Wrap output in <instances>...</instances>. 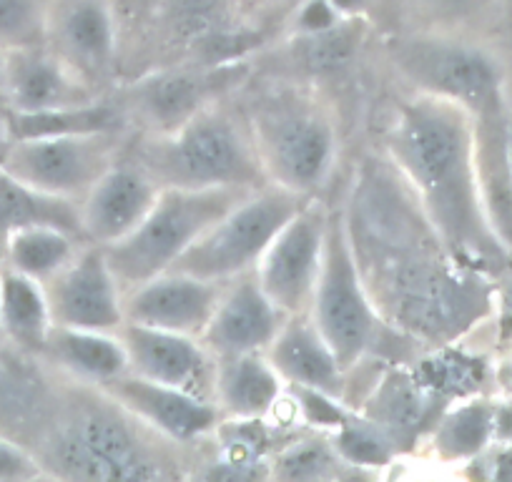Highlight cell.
Here are the masks:
<instances>
[{"mask_svg": "<svg viewBox=\"0 0 512 482\" xmlns=\"http://www.w3.org/2000/svg\"><path fill=\"white\" fill-rule=\"evenodd\" d=\"M507 151H510V166H512V98L507 93Z\"/></svg>", "mask_w": 512, "mask_h": 482, "instance_id": "43", "label": "cell"}, {"mask_svg": "<svg viewBox=\"0 0 512 482\" xmlns=\"http://www.w3.org/2000/svg\"><path fill=\"white\" fill-rule=\"evenodd\" d=\"M53 327L118 332L123 324V292L96 244L81 252L43 284Z\"/></svg>", "mask_w": 512, "mask_h": 482, "instance_id": "15", "label": "cell"}, {"mask_svg": "<svg viewBox=\"0 0 512 482\" xmlns=\"http://www.w3.org/2000/svg\"><path fill=\"white\" fill-rule=\"evenodd\" d=\"M38 359L56 370L98 382V385H106L113 377L128 372L126 349L116 332L53 327Z\"/></svg>", "mask_w": 512, "mask_h": 482, "instance_id": "25", "label": "cell"}, {"mask_svg": "<svg viewBox=\"0 0 512 482\" xmlns=\"http://www.w3.org/2000/svg\"><path fill=\"white\" fill-rule=\"evenodd\" d=\"M334 472V455L322 442H302L279 460L277 477L282 482H324Z\"/></svg>", "mask_w": 512, "mask_h": 482, "instance_id": "34", "label": "cell"}, {"mask_svg": "<svg viewBox=\"0 0 512 482\" xmlns=\"http://www.w3.org/2000/svg\"><path fill=\"white\" fill-rule=\"evenodd\" d=\"M254 78V63L174 66L118 83L108 96L136 136L171 134L214 103L234 98Z\"/></svg>", "mask_w": 512, "mask_h": 482, "instance_id": "8", "label": "cell"}, {"mask_svg": "<svg viewBox=\"0 0 512 482\" xmlns=\"http://www.w3.org/2000/svg\"><path fill=\"white\" fill-rule=\"evenodd\" d=\"M123 156L141 166L159 189H259L267 184L236 96L204 108L171 134H131Z\"/></svg>", "mask_w": 512, "mask_h": 482, "instance_id": "5", "label": "cell"}, {"mask_svg": "<svg viewBox=\"0 0 512 482\" xmlns=\"http://www.w3.org/2000/svg\"><path fill=\"white\" fill-rule=\"evenodd\" d=\"M161 189L141 166L118 159L81 201V229L86 244L111 247L126 239L159 199Z\"/></svg>", "mask_w": 512, "mask_h": 482, "instance_id": "21", "label": "cell"}, {"mask_svg": "<svg viewBox=\"0 0 512 482\" xmlns=\"http://www.w3.org/2000/svg\"><path fill=\"white\" fill-rule=\"evenodd\" d=\"M53 457L78 482H151L154 467L118 417L86 410L53 442Z\"/></svg>", "mask_w": 512, "mask_h": 482, "instance_id": "13", "label": "cell"}, {"mask_svg": "<svg viewBox=\"0 0 512 482\" xmlns=\"http://www.w3.org/2000/svg\"><path fill=\"white\" fill-rule=\"evenodd\" d=\"M6 53L0 48V108H3V81H6ZM6 111V108H3Z\"/></svg>", "mask_w": 512, "mask_h": 482, "instance_id": "45", "label": "cell"}, {"mask_svg": "<svg viewBox=\"0 0 512 482\" xmlns=\"http://www.w3.org/2000/svg\"><path fill=\"white\" fill-rule=\"evenodd\" d=\"M349 482H357V480H349Z\"/></svg>", "mask_w": 512, "mask_h": 482, "instance_id": "49", "label": "cell"}, {"mask_svg": "<svg viewBox=\"0 0 512 482\" xmlns=\"http://www.w3.org/2000/svg\"><path fill=\"white\" fill-rule=\"evenodd\" d=\"M507 380H510V385H512V359H510V365H507Z\"/></svg>", "mask_w": 512, "mask_h": 482, "instance_id": "46", "label": "cell"}, {"mask_svg": "<svg viewBox=\"0 0 512 482\" xmlns=\"http://www.w3.org/2000/svg\"><path fill=\"white\" fill-rule=\"evenodd\" d=\"M344 18L334 11L329 0H304L289 18L284 33H322L342 23Z\"/></svg>", "mask_w": 512, "mask_h": 482, "instance_id": "38", "label": "cell"}, {"mask_svg": "<svg viewBox=\"0 0 512 482\" xmlns=\"http://www.w3.org/2000/svg\"><path fill=\"white\" fill-rule=\"evenodd\" d=\"M342 18H369L374 0H329Z\"/></svg>", "mask_w": 512, "mask_h": 482, "instance_id": "42", "label": "cell"}, {"mask_svg": "<svg viewBox=\"0 0 512 482\" xmlns=\"http://www.w3.org/2000/svg\"><path fill=\"white\" fill-rule=\"evenodd\" d=\"M38 477V465L31 455L13 442L0 440V482H23Z\"/></svg>", "mask_w": 512, "mask_h": 482, "instance_id": "39", "label": "cell"}, {"mask_svg": "<svg viewBox=\"0 0 512 482\" xmlns=\"http://www.w3.org/2000/svg\"><path fill=\"white\" fill-rule=\"evenodd\" d=\"M46 46L93 91L118 83V26L113 0H56Z\"/></svg>", "mask_w": 512, "mask_h": 482, "instance_id": "14", "label": "cell"}, {"mask_svg": "<svg viewBox=\"0 0 512 482\" xmlns=\"http://www.w3.org/2000/svg\"><path fill=\"white\" fill-rule=\"evenodd\" d=\"M58 226L83 239L81 204L61 196L41 194V191L23 186L0 171V241L18 226ZM86 241V239H83Z\"/></svg>", "mask_w": 512, "mask_h": 482, "instance_id": "31", "label": "cell"}, {"mask_svg": "<svg viewBox=\"0 0 512 482\" xmlns=\"http://www.w3.org/2000/svg\"><path fill=\"white\" fill-rule=\"evenodd\" d=\"M492 412L485 405H470L447 417L440 430L442 450L450 455H470L485 445L490 435Z\"/></svg>", "mask_w": 512, "mask_h": 482, "instance_id": "33", "label": "cell"}, {"mask_svg": "<svg viewBox=\"0 0 512 482\" xmlns=\"http://www.w3.org/2000/svg\"><path fill=\"white\" fill-rule=\"evenodd\" d=\"M8 141L38 139V136L98 134V131H128L121 108L111 96L81 108H63L46 113H6ZM131 134V131H128Z\"/></svg>", "mask_w": 512, "mask_h": 482, "instance_id": "30", "label": "cell"}, {"mask_svg": "<svg viewBox=\"0 0 512 482\" xmlns=\"http://www.w3.org/2000/svg\"><path fill=\"white\" fill-rule=\"evenodd\" d=\"M128 372L204 400L216 390V357L199 337L123 322L118 329Z\"/></svg>", "mask_w": 512, "mask_h": 482, "instance_id": "16", "label": "cell"}, {"mask_svg": "<svg viewBox=\"0 0 512 482\" xmlns=\"http://www.w3.org/2000/svg\"><path fill=\"white\" fill-rule=\"evenodd\" d=\"M382 51L407 93L457 103L470 116L507 96V68L477 38L387 33Z\"/></svg>", "mask_w": 512, "mask_h": 482, "instance_id": "6", "label": "cell"}, {"mask_svg": "<svg viewBox=\"0 0 512 482\" xmlns=\"http://www.w3.org/2000/svg\"><path fill=\"white\" fill-rule=\"evenodd\" d=\"M369 18H344L322 33H284L277 51L256 53L254 73L322 88L329 78H339L359 61L369 36Z\"/></svg>", "mask_w": 512, "mask_h": 482, "instance_id": "17", "label": "cell"}, {"mask_svg": "<svg viewBox=\"0 0 512 482\" xmlns=\"http://www.w3.org/2000/svg\"><path fill=\"white\" fill-rule=\"evenodd\" d=\"M226 284L169 272L123 294V322L201 337Z\"/></svg>", "mask_w": 512, "mask_h": 482, "instance_id": "18", "label": "cell"}, {"mask_svg": "<svg viewBox=\"0 0 512 482\" xmlns=\"http://www.w3.org/2000/svg\"><path fill=\"white\" fill-rule=\"evenodd\" d=\"M48 46L6 53L3 108L6 113H46L101 101Z\"/></svg>", "mask_w": 512, "mask_h": 482, "instance_id": "20", "label": "cell"}, {"mask_svg": "<svg viewBox=\"0 0 512 482\" xmlns=\"http://www.w3.org/2000/svg\"><path fill=\"white\" fill-rule=\"evenodd\" d=\"M507 93H510V98H512V81H510V78H507Z\"/></svg>", "mask_w": 512, "mask_h": 482, "instance_id": "47", "label": "cell"}, {"mask_svg": "<svg viewBox=\"0 0 512 482\" xmlns=\"http://www.w3.org/2000/svg\"><path fill=\"white\" fill-rule=\"evenodd\" d=\"M256 472L251 467H246L244 462H229L224 467H216L209 475V482H254Z\"/></svg>", "mask_w": 512, "mask_h": 482, "instance_id": "40", "label": "cell"}, {"mask_svg": "<svg viewBox=\"0 0 512 482\" xmlns=\"http://www.w3.org/2000/svg\"><path fill=\"white\" fill-rule=\"evenodd\" d=\"M349 249L384 327L447 347L497 312V284L462 262L382 151L362 156L342 201Z\"/></svg>", "mask_w": 512, "mask_h": 482, "instance_id": "1", "label": "cell"}, {"mask_svg": "<svg viewBox=\"0 0 512 482\" xmlns=\"http://www.w3.org/2000/svg\"><path fill=\"white\" fill-rule=\"evenodd\" d=\"M101 387L106 390L108 397H113L123 407H128L144 420L154 422V425H159L161 430L174 437H196L201 432L211 430L216 422V410L201 397L141 380L131 372L113 377L111 382Z\"/></svg>", "mask_w": 512, "mask_h": 482, "instance_id": "23", "label": "cell"}, {"mask_svg": "<svg viewBox=\"0 0 512 482\" xmlns=\"http://www.w3.org/2000/svg\"><path fill=\"white\" fill-rule=\"evenodd\" d=\"M492 3L495 0H374L372 8L387 16V33L477 38Z\"/></svg>", "mask_w": 512, "mask_h": 482, "instance_id": "27", "label": "cell"}, {"mask_svg": "<svg viewBox=\"0 0 512 482\" xmlns=\"http://www.w3.org/2000/svg\"><path fill=\"white\" fill-rule=\"evenodd\" d=\"M113 11L118 83L174 66L251 61L269 46L246 26L234 0H113Z\"/></svg>", "mask_w": 512, "mask_h": 482, "instance_id": "3", "label": "cell"}, {"mask_svg": "<svg viewBox=\"0 0 512 482\" xmlns=\"http://www.w3.org/2000/svg\"><path fill=\"white\" fill-rule=\"evenodd\" d=\"M8 146V129H6V111L0 108V156L6 151Z\"/></svg>", "mask_w": 512, "mask_h": 482, "instance_id": "44", "label": "cell"}, {"mask_svg": "<svg viewBox=\"0 0 512 482\" xmlns=\"http://www.w3.org/2000/svg\"><path fill=\"white\" fill-rule=\"evenodd\" d=\"M128 136V131H98L8 141L0 156V171L41 194L81 204L101 176L118 164Z\"/></svg>", "mask_w": 512, "mask_h": 482, "instance_id": "11", "label": "cell"}, {"mask_svg": "<svg viewBox=\"0 0 512 482\" xmlns=\"http://www.w3.org/2000/svg\"><path fill=\"white\" fill-rule=\"evenodd\" d=\"M256 189H161L126 239L101 247L121 292L169 272L196 241Z\"/></svg>", "mask_w": 512, "mask_h": 482, "instance_id": "7", "label": "cell"}, {"mask_svg": "<svg viewBox=\"0 0 512 482\" xmlns=\"http://www.w3.org/2000/svg\"><path fill=\"white\" fill-rule=\"evenodd\" d=\"M307 201V196L274 184L259 186L221 216L171 269L221 284L254 272L269 244Z\"/></svg>", "mask_w": 512, "mask_h": 482, "instance_id": "10", "label": "cell"}, {"mask_svg": "<svg viewBox=\"0 0 512 482\" xmlns=\"http://www.w3.org/2000/svg\"><path fill=\"white\" fill-rule=\"evenodd\" d=\"M23 482H38V480H36V477H31V480H23Z\"/></svg>", "mask_w": 512, "mask_h": 482, "instance_id": "48", "label": "cell"}, {"mask_svg": "<svg viewBox=\"0 0 512 482\" xmlns=\"http://www.w3.org/2000/svg\"><path fill=\"white\" fill-rule=\"evenodd\" d=\"M264 357L282 380L297 387L317 392H337L342 387L344 370L307 312L287 317Z\"/></svg>", "mask_w": 512, "mask_h": 482, "instance_id": "24", "label": "cell"}, {"mask_svg": "<svg viewBox=\"0 0 512 482\" xmlns=\"http://www.w3.org/2000/svg\"><path fill=\"white\" fill-rule=\"evenodd\" d=\"M51 329L43 284L0 264V339L31 357H41Z\"/></svg>", "mask_w": 512, "mask_h": 482, "instance_id": "26", "label": "cell"}, {"mask_svg": "<svg viewBox=\"0 0 512 482\" xmlns=\"http://www.w3.org/2000/svg\"><path fill=\"white\" fill-rule=\"evenodd\" d=\"M329 206L322 196L309 199L284 224L254 269L262 292L289 317L309 312L312 304L322 272Z\"/></svg>", "mask_w": 512, "mask_h": 482, "instance_id": "12", "label": "cell"}, {"mask_svg": "<svg viewBox=\"0 0 512 482\" xmlns=\"http://www.w3.org/2000/svg\"><path fill=\"white\" fill-rule=\"evenodd\" d=\"M267 184L322 196L339 164V116L324 88L264 76L236 93Z\"/></svg>", "mask_w": 512, "mask_h": 482, "instance_id": "4", "label": "cell"}, {"mask_svg": "<svg viewBox=\"0 0 512 482\" xmlns=\"http://www.w3.org/2000/svg\"><path fill=\"white\" fill-rule=\"evenodd\" d=\"M287 317L289 314L262 292L254 272H249L226 282L214 317L199 339L216 359L264 354Z\"/></svg>", "mask_w": 512, "mask_h": 482, "instance_id": "19", "label": "cell"}, {"mask_svg": "<svg viewBox=\"0 0 512 482\" xmlns=\"http://www.w3.org/2000/svg\"><path fill=\"white\" fill-rule=\"evenodd\" d=\"M282 377L264 354L216 359V390L236 415H262L277 402Z\"/></svg>", "mask_w": 512, "mask_h": 482, "instance_id": "29", "label": "cell"}, {"mask_svg": "<svg viewBox=\"0 0 512 482\" xmlns=\"http://www.w3.org/2000/svg\"><path fill=\"white\" fill-rule=\"evenodd\" d=\"M379 407L392 425L410 430L422 420L420 385L410 377L392 375L390 380H384L382 392H379Z\"/></svg>", "mask_w": 512, "mask_h": 482, "instance_id": "35", "label": "cell"}, {"mask_svg": "<svg viewBox=\"0 0 512 482\" xmlns=\"http://www.w3.org/2000/svg\"><path fill=\"white\" fill-rule=\"evenodd\" d=\"M417 196L447 247L490 277L510 269L512 254L487 224L475 171L472 116L442 98L407 93L384 126L382 146Z\"/></svg>", "mask_w": 512, "mask_h": 482, "instance_id": "2", "label": "cell"}, {"mask_svg": "<svg viewBox=\"0 0 512 482\" xmlns=\"http://www.w3.org/2000/svg\"><path fill=\"white\" fill-rule=\"evenodd\" d=\"M307 314L317 324L324 342L332 347L344 372L354 370L372 352L382 334L390 332L372 307V299L357 272L344 229L342 204L329 206L322 272Z\"/></svg>", "mask_w": 512, "mask_h": 482, "instance_id": "9", "label": "cell"}, {"mask_svg": "<svg viewBox=\"0 0 512 482\" xmlns=\"http://www.w3.org/2000/svg\"><path fill=\"white\" fill-rule=\"evenodd\" d=\"M0 264H3V259H0Z\"/></svg>", "mask_w": 512, "mask_h": 482, "instance_id": "50", "label": "cell"}, {"mask_svg": "<svg viewBox=\"0 0 512 482\" xmlns=\"http://www.w3.org/2000/svg\"><path fill=\"white\" fill-rule=\"evenodd\" d=\"M475 171L487 224L512 254V166L507 151V96L472 116Z\"/></svg>", "mask_w": 512, "mask_h": 482, "instance_id": "22", "label": "cell"}, {"mask_svg": "<svg viewBox=\"0 0 512 482\" xmlns=\"http://www.w3.org/2000/svg\"><path fill=\"white\" fill-rule=\"evenodd\" d=\"M86 244L58 226H18L0 241V259L16 272L46 284L56 277Z\"/></svg>", "mask_w": 512, "mask_h": 482, "instance_id": "28", "label": "cell"}, {"mask_svg": "<svg viewBox=\"0 0 512 482\" xmlns=\"http://www.w3.org/2000/svg\"><path fill=\"white\" fill-rule=\"evenodd\" d=\"M53 3L56 0H0V48L46 46Z\"/></svg>", "mask_w": 512, "mask_h": 482, "instance_id": "32", "label": "cell"}, {"mask_svg": "<svg viewBox=\"0 0 512 482\" xmlns=\"http://www.w3.org/2000/svg\"><path fill=\"white\" fill-rule=\"evenodd\" d=\"M497 314L505 322V327L512 329V264L502 274V284H497Z\"/></svg>", "mask_w": 512, "mask_h": 482, "instance_id": "41", "label": "cell"}, {"mask_svg": "<svg viewBox=\"0 0 512 482\" xmlns=\"http://www.w3.org/2000/svg\"><path fill=\"white\" fill-rule=\"evenodd\" d=\"M339 452H342L347 460L362 462V465H384L390 460V447L387 442L379 440L377 435L367 430H344L339 437Z\"/></svg>", "mask_w": 512, "mask_h": 482, "instance_id": "37", "label": "cell"}, {"mask_svg": "<svg viewBox=\"0 0 512 482\" xmlns=\"http://www.w3.org/2000/svg\"><path fill=\"white\" fill-rule=\"evenodd\" d=\"M234 3L246 26L262 33L272 43L277 41V33H284L289 18L304 0H234Z\"/></svg>", "mask_w": 512, "mask_h": 482, "instance_id": "36", "label": "cell"}]
</instances>
